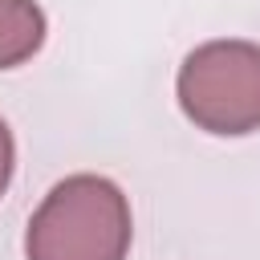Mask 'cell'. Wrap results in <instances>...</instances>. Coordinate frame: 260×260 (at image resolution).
Returning a JSON list of instances; mask_svg holds the SVG:
<instances>
[{"instance_id":"2","label":"cell","mask_w":260,"mask_h":260,"mask_svg":"<svg viewBox=\"0 0 260 260\" xmlns=\"http://www.w3.org/2000/svg\"><path fill=\"white\" fill-rule=\"evenodd\" d=\"M183 114L219 138L260 130V45L252 41H207L187 53L175 77Z\"/></svg>"},{"instance_id":"4","label":"cell","mask_w":260,"mask_h":260,"mask_svg":"<svg viewBox=\"0 0 260 260\" xmlns=\"http://www.w3.org/2000/svg\"><path fill=\"white\" fill-rule=\"evenodd\" d=\"M12 167H16V142H12L8 122L0 118V195H4L8 183H12Z\"/></svg>"},{"instance_id":"1","label":"cell","mask_w":260,"mask_h":260,"mask_svg":"<svg viewBox=\"0 0 260 260\" xmlns=\"http://www.w3.org/2000/svg\"><path fill=\"white\" fill-rule=\"evenodd\" d=\"M134 240L130 199L106 175L61 179L28 219V260H126Z\"/></svg>"},{"instance_id":"3","label":"cell","mask_w":260,"mask_h":260,"mask_svg":"<svg viewBox=\"0 0 260 260\" xmlns=\"http://www.w3.org/2000/svg\"><path fill=\"white\" fill-rule=\"evenodd\" d=\"M45 12L37 0H0V69H16L45 45Z\"/></svg>"}]
</instances>
